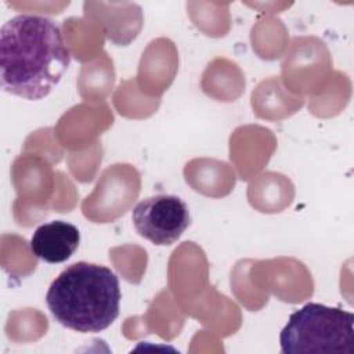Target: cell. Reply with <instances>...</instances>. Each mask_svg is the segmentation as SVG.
<instances>
[{"instance_id":"1","label":"cell","mask_w":354,"mask_h":354,"mask_svg":"<svg viewBox=\"0 0 354 354\" xmlns=\"http://www.w3.org/2000/svg\"><path fill=\"white\" fill-rule=\"evenodd\" d=\"M71 53L59 26L50 18L19 14L0 30V84L4 91L37 101L59 83Z\"/></svg>"},{"instance_id":"4","label":"cell","mask_w":354,"mask_h":354,"mask_svg":"<svg viewBox=\"0 0 354 354\" xmlns=\"http://www.w3.org/2000/svg\"><path fill=\"white\" fill-rule=\"evenodd\" d=\"M131 221L138 235L158 246H169L189 227L191 214L181 198L159 194L138 202L131 212Z\"/></svg>"},{"instance_id":"5","label":"cell","mask_w":354,"mask_h":354,"mask_svg":"<svg viewBox=\"0 0 354 354\" xmlns=\"http://www.w3.org/2000/svg\"><path fill=\"white\" fill-rule=\"evenodd\" d=\"M80 232L76 225L54 220L39 225L30 238L32 253L46 263H64L79 248Z\"/></svg>"},{"instance_id":"3","label":"cell","mask_w":354,"mask_h":354,"mask_svg":"<svg viewBox=\"0 0 354 354\" xmlns=\"http://www.w3.org/2000/svg\"><path fill=\"white\" fill-rule=\"evenodd\" d=\"M354 315L337 307L307 303L292 313L281 330L283 354H321L354 351Z\"/></svg>"},{"instance_id":"2","label":"cell","mask_w":354,"mask_h":354,"mask_svg":"<svg viewBox=\"0 0 354 354\" xmlns=\"http://www.w3.org/2000/svg\"><path fill=\"white\" fill-rule=\"evenodd\" d=\"M120 285L116 274L101 264L77 261L68 266L50 285L46 303L62 326L95 333L119 315Z\"/></svg>"}]
</instances>
